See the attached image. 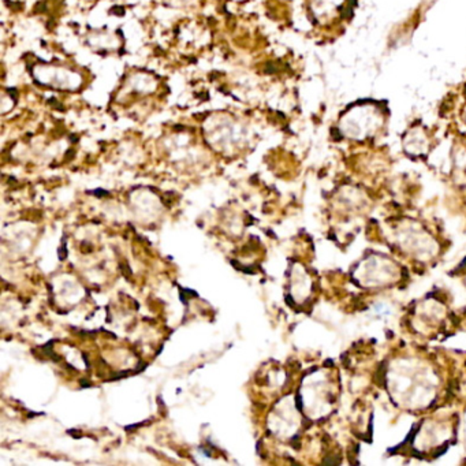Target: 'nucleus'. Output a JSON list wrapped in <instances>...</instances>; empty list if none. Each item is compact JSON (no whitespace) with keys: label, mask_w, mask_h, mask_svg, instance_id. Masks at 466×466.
<instances>
[{"label":"nucleus","mask_w":466,"mask_h":466,"mask_svg":"<svg viewBox=\"0 0 466 466\" xmlns=\"http://www.w3.org/2000/svg\"><path fill=\"white\" fill-rule=\"evenodd\" d=\"M387 388L394 402L410 410L428 408L438 388V377L431 366L419 360L395 361L387 371Z\"/></svg>","instance_id":"obj_1"},{"label":"nucleus","mask_w":466,"mask_h":466,"mask_svg":"<svg viewBox=\"0 0 466 466\" xmlns=\"http://www.w3.org/2000/svg\"><path fill=\"white\" fill-rule=\"evenodd\" d=\"M399 278V267L386 256H371L354 270V279L364 288L390 286Z\"/></svg>","instance_id":"obj_2"},{"label":"nucleus","mask_w":466,"mask_h":466,"mask_svg":"<svg viewBox=\"0 0 466 466\" xmlns=\"http://www.w3.org/2000/svg\"><path fill=\"white\" fill-rule=\"evenodd\" d=\"M450 427L443 423L426 421L412 438V447L419 453L436 452L442 445H447L450 439Z\"/></svg>","instance_id":"obj_3"}]
</instances>
